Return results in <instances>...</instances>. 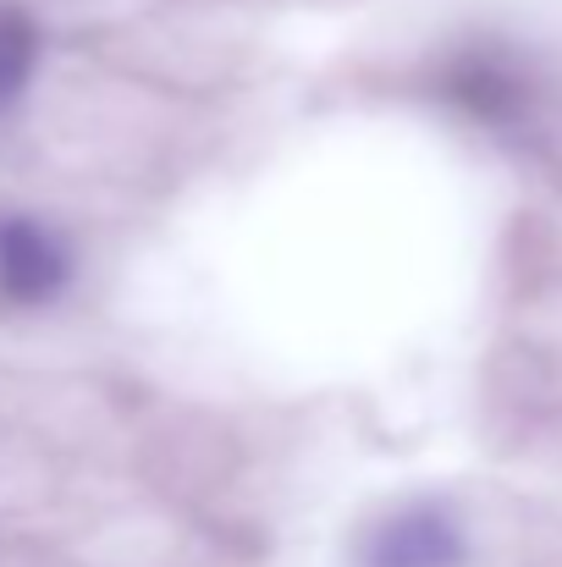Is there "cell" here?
Masks as SVG:
<instances>
[{"instance_id":"1","label":"cell","mask_w":562,"mask_h":567,"mask_svg":"<svg viewBox=\"0 0 562 567\" xmlns=\"http://www.w3.org/2000/svg\"><path fill=\"white\" fill-rule=\"evenodd\" d=\"M72 259L55 231L39 220H0V292L11 303H44L67 287Z\"/></svg>"},{"instance_id":"3","label":"cell","mask_w":562,"mask_h":567,"mask_svg":"<svg viewBox=\"0 0 562 567\" xmlns=\"http://www.w3.org/2000/svg\"><path fill=\"white\" fill-rule=\"evenodd\" d=\"M28 55H33L28 22H22V17H11V11H0V94L22 83V72H28Z\"/></svg>"},{"instance_id":"2","label":"cell","mask_w":562,"mask_h":567,"mask_svg":"<svg viewBox=\"0 0 562 567\" xmlns=\"http://www.w3.org/2000/svg\"><path fill=\"white\" fill-rule=\"evenodd\" d=\"M365 567H463V535L441 507H408L370 535Z\"/></svg>"}]
</instances>
